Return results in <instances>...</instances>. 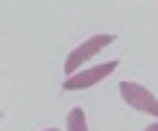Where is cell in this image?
<instances>
[{
    "label": "cell",
    "instance_id": "277c9868",
    "mask_svg": "<svg viewBox=\"0 0 158 131\" xmlns=\"http://www.w3.org/2000/svg\"><path fill=\"white\" fill-rule=\"evenodd\" d=\"M68 131H88V120H85L82 108H73L68 114Z\"/></svg>",
    "mask_w": 158,
    "mask_h": 131
},
{
    "label": "cell",
    "instance_id": "8992f818",
    "mask_svg": "<svg viewBox=\"0 0 158 131\" xmlns=\"http://www.w3.org/2000/svg\"><path fill=\"white\" fill-rule=\"evenodd\" d=\"M47 131H59V128H47Z\"/></svg>",
    "mask_w": 158,
    "mask_h": 131
},
{
    "label": "cell",
    "instance_id": "7a4b0ae2",
    "mask_svg": "<svg viewBox=\"0 0 158 131\" xmlns=\"http://www.w3.org/2000/svg\"><path fill=\"white\" fill-rule=\"evenodd\" d=\"M120 96H123V102L132 105L135 111L149 114V117H158V96L152 91H147L143 85H138V82H120Z\"/></svg>",
    "mask_w": 158,
    "mask_h": 131
},
{
    "label": "cell",
    "instance_id": "6da1fadb",
    "mask_svg": "<svg viewBox=\"0 0 158 131\" xmlns=\"http://www.w3.org/2000/svg\"><path fill=\"white\" fill-rule=\"evenodd\" d=\"M111 41H114V35L102 32V35H91L88 41H82L79 47H73V50H70V56L64 58V73H68V76H76V70L82 67L88 58H94L100 50H106Z\"/></svg>",
    "mask_w": 158,
    "mask_h": 131
},
{
    "label": "cell",
    "instance_id": "5b68a950",
    "mask_svg": "<svg viewBox=\"0 0 158 131\" xmlns=\"http://www.w3.org/2000/svg\"><path fill=\"white\" fill-rule=\"evenodd\" d=\"M143 131H158V122H152V125H147Z\"/></svg>",
    "mask_w": 158,
    "mask_h": 131
},
{
    "label": "cell",
    "instance_id": "3957f363",
    "mask_svg": "<svg viewBox=\"0 0 158 131\" xmlns=\"http://www.w3.org/2000/svg\"><path fill=\"white\" fill-rule=\"evenodd\" d=\"M117 64L120 61H106V64H97V67H88V70H82V73H76V76H68L64 79V91H85V87H91V85H97V82H102L106 76H111L114 70H117Z\"/></svg>",
    "mask_w": 158,
    "mask_h": 131
}]
</instances>
